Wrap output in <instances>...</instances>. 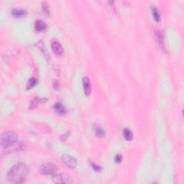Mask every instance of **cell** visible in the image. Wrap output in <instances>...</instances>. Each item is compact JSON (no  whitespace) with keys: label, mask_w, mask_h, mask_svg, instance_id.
<instances>
[{"label":"cell","mask_w":184,"mask_h":184,"mask_svg":"<svg viewBox=\"0 0 184 184\" xmlns=\"http://www.w3.org/2000/svg\"><path fill=\"white\" fill-rule=\"evenodd\" d=\"M29 170L27 165L22 163H18L13 165L8 173V180L12 183H22L25 182Z\"/></svg>","instance_id":"6da1fadb"},{"label":"cell","mask_w":184,"mask_h":184,"mask_svg":"<svg viewBox=\"0 0 184 184\" xmlns=\"http://www.w3.org/2000/svg\"><path fill=\"white\" fill-rule=\"evenodd\" d=\"M0 144L3 149L7 150L11 147L15 150L24 149V143L18 142V135L12 131H6L1 134Z\"/></svg>","instance_id":"7a4b0ae2"},{"label":"cell","mask_w":184,"mask_h":184,"mask_svg":"<svg viewBox=\"0 0 184 184\" xmlns=\"http://www.w3.org/2000/svg\"><path fill=\"white\" fill-rule=\"evenodd\" d=\"M57 168L56 165H54L53 163H45L42 165L41 167V172L42 173L45 174V175H55L56 173Z\"/></svg>","instance_id":"3957f363"},{"label":"cell","mask_w":184,"mask_h":184,"mask_svg":"<svg viewBox=\"0 0 184 184\" xmlns=\"http://www.w3.org/2000/svg\"><path fill=\"white\" fill-rule=\"evenodd\" d=\"M53 181L55 183H72V180L69 176L66 174H56L53 175Z\"/></svg>","instance_id":"277c9868"},{"label":"cell","mask_w":184,"mask_h":184,"mask_svg":"<svg viewBox=\"0 0 184 184\" xmlns=\"http://www.w3.org/2000/svg\"><path fill=\"white\" fill-rule=\"evenodd\" d=\"M62 161L71 168H75L77 166V160L76 158H74L72 156L69 155H63L61 158Z\"/></svg>","instance_id":"5b68a950"},{"label":"cell","mask_w":184,"mask_h":184,"mask_svg":"<svg viewBox=\"0 0 184 184\" xmlns=\"http://www.w3.org/2000/svg\"><path fill=\"white\" fill-rule=\"evenodd\" d=\"M51 48L55 54H57L58 55L63 54V47H62V45H61V43H60L58 41H56V40H53L51 43Z\"/></svg>","instance_id":"8992f818"},{"label":"cell","mask_w":184,"mask_h":184,"mask_svg":"<svg viewBox=\"0 0 184 184\" xmlns=\"http://www.w3.org/2000/svg\"><path fill=\"white\" fill-rule=\"evenodd\" d=\"M83 86H84V90L86 95H89L92 91V87H91V83L89 78L84 77L83 79Z\"/></svg>","instance_id":"52a82bcc"},{"label":"cell","mask_w":184,"mask_h":184,"mask_svg":"<svg viewBox=\"0 0 184 184\" xmlns=\"http://www.w3.org/2000/svg\"><path fill=\"white\" fill-rule=\"evenodd\" d=\"M54 110L56 113L60 115H64L66 113V109L61 103L58 102L54 106Z\"/></svg>","instance_id":"ba28073f"},{"label":"cell","mask_w":184,"mask_h":184,"mask_svg":"<svg viewBox=\"0 0 184 184\" xmlns=\"http://www.w3.org/2000/svg\"><path fill=\"white\" fill-rule=\"evenodd\" d=\"M12 14L14 17H18V18H19V17H25L27 12H26L25 9H13L12 11Z\"/></svg>","instance_id":"9c48e42d"},{"label":"cell","mask_w":184,"mask_h":184,"mask_svg":"<svg viewBox=\"0 0 184 184\" xmlns=\"http://www.w3.org/2000/svg\"><path fill=\"white\" fill-rule=\"evenodd\" d=\"M35 27L37 31H39V32H42V31H44L45 29L47 28V25L43 21L40 20H37L35 23Z\"/></svg>","instance_id":"30bf717a"},{"label":"cell","mask_w":184,"mask_h":184,"mask_svg":"<svg viewBox=\"0 0 184 184\" xmlns=\"http://www.w3.org/2000/svg\"><path fill=\"white\" fill-rule=\"evenodd\" d=\"M123 136L127 140H131L133 138V134L132 131L128 128H125L123 130Z\"/></svg>","instance_id":"8fae6325"},{"label":"cell","mask_w":184,"mask_h":184,"mask_svg":"<svg viewBox=\"0 0 184 184\" xmlns=\"http://www.w3.org/2000/svg\"><path fill=\"white\" fill-rule=\"evenodd\" d=\"M95 130V134L97 136L99 137H103L105 136V131L103 128L101 127L100 126H97L94 128Z\"/></svg>","instance_id":"7c38bea8"},{"label":"cell","mask_w":184,"mask_h":184,"mask_svg":"<svg viewBox=\"0 0 184 184\" xmlns=\"http://www.w3.org/2000/svg\"><path fill=\"white\" fill-rule=\"evenodd\" d=\"M37 84V81L35 78H31L28 80L27 84V89H30L32 88H33L34 86H36V84Z\"/></svg>","instance_id":"4fadbf2b"},{"label":"cell","mask_w":184,"mask_h":184,"mask_svg":"<svg viewBox=\"0 0 184 184\" xmlns=\"http://www.w3.org/2000/svg\"><path fill=\"white\" fill-rule=\"evenodd\" d=\"M41 102H42V99H39L38 97H35V98H34L33 100H32V102H31L30 108V109L35 108V107H36L37 105H40V104L41 103Z\"/></svg>","instance_id":"5bb4252c"},{"label":"cell","mask_w":184,"mask_h":184,"mask_svg":"<svg viewBox=\"0 0 184 184\" xmlns=\"http://www.w3.org/2000/svg\"><path fill=\"white\" fill-rule=\"evenodd\" d=\"M152 14H153L154 19H155L156 21H160V12L158 10V9L156 7L153 6L152 7Z\"/></svg>","instance_id":"9a60e30c"},{"label":"cell","mask_w":184,"mask_h":184,"mask_svg":"<svg viewBox=\"0 0 184 184\" xmlns=\"http://www.w3.org/2000/svg\"><path fill=\"white\" fill-rule=\"evenodd\" d=\"M156 36H157V40L159 42V44L160 45H163V35H162V33H161L160 31H158L157 32H156Z\"/></svg>","instance_id":"2e32d148"},{"label":"cell","mask_w":184,"mask_h":184,"mask_svg":"<svg viewBox=\"0 0 184 184\" xmlns=\"http://www.w3.org/2000/svg\"><path fill=\"white\" fill-rule=\"evenodd\" d=\"M122 160V157L121 155H117L115 158V161L117 163H120V162Z\"/></svg>","instance_id":"e0dca14e"},{"label":"cell","mask_w":184,"mask_h":184,"mask_svg":"<svg viewBox=\"0 0 184 184\" xmlns=\"http://www.w3.org/2000/svg\"><path fill=\"white\" fill-rule=\"evenodd\" d=\"M43 9L44 12H45V13L49 12V9H48V4H47L46 2H43Z\"/></svg>","instance_id":"ac0fdd59"},{"label":"cell","mask_w":184,"mask_h":184,"mask_svg":"<svg viewBox=\"0 0 184 184\" xmlns=\"http://www.w3.org/2000/svg\"><path fill=\"white\" fill-rule=\"evenodd\" d=\"M92 166H93V168L95 169L96 171H100L101 168H100V167H99V166L94 165V164H92Z\"/></svg>","instance_id":"d6986e66"}]
</instances>
